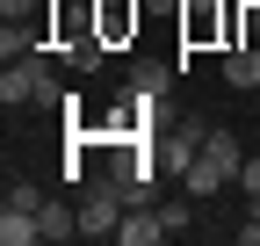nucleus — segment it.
<instances>
[{
  "label": "nucleus",
  "mask_w": 260,
  "mask_h": 246,
  "mask_svg": "<svg viewBox=\"0 0 260 246\" xmlns=\"http://www.w3.org/2000/svg\"><path fill=\"white\" fill-rule=\"evenodd\" d=\"M239 8H260V0H239Z\"/></svg>",
  "instance_id": "2eb2a0df"
},
{
  "label": "nucleus",
  "mask_w": 260,
  "mask_h": 246,
  "mask_svg": "<svg viewBox=\"0 0 260 246\" xmlns=\"http://www.w3.org/2000/svg\"><path fill=\"white\" fill-rule=\"evenodd\" d=\"M159 239H174L167 218H159V210H145V203H130L123 225H116V246H159Z\"/></svg>",
  "instance_id": "39448f33"
},
{
  "label": "nucleus",
  "mask_w": 260,
  "mask_h": 246,
  "mask_svg": "<svg viewBox=\"0 0 260 246\" xmlns=\"http://www.w3.org/2000/svg\"><path fill=\"white\" fill-rule=\"evenodd\" d=\"M58 58H65V66H73V73H102V58H109V37H102V29H94V15H87L80 29H65V44H58Z\"/></svg>",
  "instance_id": "7ed1b4c3"
},
{
  "label": "nucleus",
  "mask_w": 260,
  "mask_h": 246,
  "mask_svg": "<svg viewBox=\"0 0 260 246\" xmlns=\"http://www.w3.org/2000/svg\"><path fill=\"white\" fill-rule=\"evenodd\" d=\"M51 58H58V51H22V58H8V73H0V102H8V109H29V102L58 109L65 87H58V66H51Z\"/></svg>",
  "instance_id": "f257e3e1"
},
{
  "label": "nucleus",
  "mask_w": 260,
  "mask_h": 246,
  "mask_svg": "<svg viewBox=\"0 0 260 246\" xmlns=\"http://www.w3.org/2000/svg\"><path fill=\"white\" fill-rule=\"evenodd\" d=\"M224 181H232V174H224V167H210V160H203V152H195V160L181 167V189H188L195 203H203V196H217V189H224Z\"/></svg>",
  "instance_id": "9d476101"
},
{
  "label": "nucleus",
  "mask_w": 260,
  "mask_h": 246,
  "mask_svg": "<svg viewBox=\"0 0 260 246\" xmlns=\"http://www.w3.org/2000/svg\"><path fill=\"white\" fill-rule=\"evenodd\" d=\"M239 37V0H188L181 8V44H232Z\"/></svg>",
  "instance_id": "f03ea898"
},
{
  "label": "nucleus",
  "mask_w": 260,
  "mask_h": 246,
  "mask_svg": "<svg viewBox=\"0 0 260 246\" xmlns=\"http://www.w3.org/2000/svg\"><path fill=\"white\" fill-rule=\"evenodd\" d=\"M224 87H239V95H260V44H232L224 51Z\"/></svg>",
  "instance_id": "0eeeda50"
},
{
  "label": "nucleus",
  "mask_w": 260,
  "mask_h": 246,
  "mask_svg": "<svg viewBox=\"0 0 260 246\" xmlns=\"http://www.w3.org/2000/svg\"><path fill=\"white\" fill-rule=\"evenodd\" d=\"M37 218H44V239H51V246H73V239H80V203H73V196H44Z\"/></svg>",
  "instance_id": "423d86ee"
},
{
  "label": "nucleus",
  "mask_w": 260,
  "mask_h": 246,
  "mask_svg": "<svg viewBox=\"0 0 260 246\" xmlns=\"http://www.w3.org/2000/svg\"><path fill=\"white\" fill-rule=\"evenodd\" d=\"M123 87H138V95H167V87H174V66H167V58H138Z\"/></svg>",
  "instance_id": "9b49d317"
},
{
  "label": "nucleus",
  "mask_w": 260,
  "mask_h": 246,
  "mask_svg": "<svg viewBox=\"0 0 260 246\" xmlns=\"http://www.w3.org/2000/svg\"><path fill=\"white\" fill-rule=\"evenodd\" d=\"M37 239H44L37 210H8V203H0V246H37Z\"/></svg>",
  "instance_id": "6e6552de"
},
{
  "label": "nucleus",
  "mask_w": 260,
  "mask_h": 246,
  "mask_svg": "<svg viewBox=\"0 0 260 246\" xmlns=\"http://www.w3.org/2000/svg\"><path fill=\"white\" fill-rule=\"evenodd\" d=\"M8 210H44V189L37 181H8Z\"/></svg>",
  "instance_id": "ddd939ff"
},
{
  "label": "nucleus",
  "mask_w": 260,
  "mask_h": 246,
  "mask_svg": "<svg viewBox=\"0 0 260 246\" xmlns=\"http://www.w3.org/2000/svg\"><path fill=\"white\" fill-rule=\"evenodd\" d=\"M239 189H246V196H260V160H246V167H239Z\"/></svg>",
  "instance_id": "4468645a"
},
{
  "label": "nucleus",
  "mask_w": 260,
  "mask_h": 246,
  "mask_svg": "<svg viewBox=\"0 0 260 246\" xmlns=\"http://www.w3.org/2000/svg\"><path fill=\"white\" fill-rule=\"evenodd\" d=\"M44 15H58V0H0V22H37L44 29Z\"/></svg>",
  "instance_id": "f8f14e48"
},
{
  "label": "nucleus",
  "mask_w": 260,
  "mask_h": 246,
  "mask_svg": "<svg viewBox=\"0 0 260 246\" xmlns=\"http://www.w3.org/2000/svg\"><path fill=\"white\" fill-rule=\"evenodd\" d=\"M94 29H102V37H109V51L116 44H130V37H138V22H145V0H94Z\"/></svg>",
  "instance_id": "20e7f679"
},
{
  "label": "nucleus",
  "mask_w": 260,
  "mask_h": 246,
  "mask_svg": "<svg viewBox=\"0 0 260 246\" xmlns=\"http://www.w3.org/2000/svg\"><path fill=\"white\" fill-rule=\"evenodd\" d=\"M203 160H210V167H224V174L239 181V167H246V145H239L232 131H217V123H210V138H203Z\"/></svg>",
  "instance_id": "1a4fd4ad"
}]
</instances>
